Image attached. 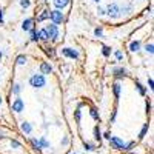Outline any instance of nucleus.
<instances>
[{"instance_id":"2eb2a0df","label":"nucleus","mask_w":154,"mask_h":154,"mask_svg":"<svg viewBox=\"0 0 154 154\" xmlns=\"http://www.w3.org/2000/svg\"><path fill=\"white\" fill-rule=\"evenodd\" d=\"M17 65H25V63H26V56H23V54H20L19 57H17Z\"/></svg>"},{"instance_id":"a211bd4d","label":"nucleus","mask_w":154,"mask_h":154,"mask_svg":"<svg viewBox=\"0 0 154 154\" xmlns=\"http://www.w3.org/2000/svg\"><path fill=\"white\" fill-rule=\"evenodd\" d=\"M146 131H148V123L143 125V128H142V131H140V136H139V137H140V139H143L145 134H146Z\"/></svg>"},{"instance_id":"6ab92c4d","label":"nucleus","mask_w":154,"mask_h":154,"mask_svg":"<svg viewBox=\"0 0 154 154\" xmlns=\"http://www.w3.org/2000/svg\"><path fill=\"white\" fill-rule=\"evenodd\" d=\"M94 137H96V140H99V142H100L102 136H100V130H99V126H96V128H94Z\"/></svg>"},{"instance_id":"b1692460","label":"nucleus","mask_w":154,"mask_h":154,"mask_svg":"<svg viewBox=\"0 0 154 154\" xmlns=\"http://www.w3.org/2000/svg\"><path fill=\"white\" fill-rule=\"evenodd\" d=\"M22 91V88H20V85L17 83V85H14V88H12V93H14V94H19Z\"/></svg>"},{"instance_id":"aec40b11","label":"nucleus","mask_w":154,"mask_h":154,"mask_svg":"<svg viewBox=\"0 0 154 154\" xmlns=\"http://www.w3.org/2000/svg\"><path fill=\"white\" fill-rule=\"evenodd\" d=\"M145 51H146V53H149V54H152V53H154V45H152V43L146 45V46H145Z\"/></svg>"},{"instance_id":"393cba45","label":"nucleus","mask_w":154,"mask_h":154,"mask_svg":"<svg viewBox=\"0 0 154 154\" xmlns=\"http://www.w3.org/2000/svg\"><path fill=\"white\" fill-rule=\"evenodd\" d=\"M102 53H103V56H109L111 54V48H108V46H103V51H102Z\"/></svg>"},{"instance_id":"4468645a","label":"nucleus","mask_w":154,"mask_h":154,"mask_svg":"<svg viewBox=\"0 0 154 154\" xmlns=\"http://www.w3.org/2000/svg\"><path fill=\"white\" fill-rule=\"evenodd\" d=\"M130 49L133 51V53L139 51V49H140V42H139V40H134V42H131V45H130Z\"/></svg>"},{"instance_id":"dca6fc26","label":"nucleus","mask_w":154,"mask_h":154,"mask_svg":"<svg viewBox=\"0 0 154 154\" xmlns=\"http://www.w3.org/2000/svg\"><path fill=\"white\" fill-rule=\"evenodd\" d=\"M48 17H49V12H48V11H43L42 14L38 16V19H37V20H38V22H43V20H46Z\"/></svg>"},{"instance_id":"f8f14e48","label":"nucleus","mask_w":154,"mask_h":154,"mask_svg":"<svg viewBox=\"0 0 154 154\" xmlns=\"http://www.w3.org/2000/svg\"><path fill=\"white\" fill-rule=\"evenodd\" d=\"M22 131H23V133H26V134H31L32 126H31L28 122H23V123H22Z\"/></svg>"},{"instance_id":"72a5a7b5","label":"nucleus","mask_w":154,"mask_h":154,"mask_svg":"<svg viewBox=\"0 0 154 154\" xmlns=\"http://www.w3.org/2000/svg\"><path fill=\"white\" fill-rule=\"evenodd\" d=\"M85 149L91 151V149H93V145H89V143H85Z\"/></svg>"},{"instance_id":"7ed1b4c3","label":"nucleus","mask_w":154,"mask_h":154,"mask_svg":"<svg viewBox=\"0 0 154 154\" xmlns=\"http://www.w3.org/2000/svg\"><path fill=\"white\" fill-rule=\"evenodd\" d=\"M49 19L53 20L54 25H59L63 22V14L60 9H54V11H49Z\"/></svg>"},{"instance_id":"e433bc0d","label":"nucleus","mask_w":154,"mask_h":154,"mask_svg":"<svg viewBox=\"0 0 154 154\" xmlns=\"http://www.w3.org/2000/svg\"><path fill=\"white\" fill-rule=\"evenodd\" d=\"M62 143H63V145H66V143H68V137L63 139V140H62Z\"/></svg>"},{"instance_id":"ea45409f","label":"nucleus","mask_w":154,"mask_h":154,"mask_svg":"<svg viewBox=\"0 0 154 154\" xmlns=\"http://www.w3.org/2000/svg\"><path fill=\"white\" fill-rule=\"evenodd\" d=\"M0 103H2V99H0Z\"/></svg>"},{"instance_id":"6e6552de","label":"nucleus","mask_w":154,"mask_h":154,"mask_svg":"<svg viewBox=\"0 0 154 154\" xmlns=\"http://www.w3.org/2000/svg\"><path fill=\"white\" fill-rule=\"evenodd\" d=\"M62 54L69 57V59H79V53H77L75 49H72V48H63L62 49Z\"/></svg>"},{"instance_id":"7c9ffc66","label":"nucleus","mask_w":154,"mask_h":154,"mask_svg":"<svg viewBox=\"0 0 154 154\" xmlns=\"http://www.w3.org/2000/svg\"><path fill=\"white\" fill-rule=\"evenodd\" d=\"M46 54L53 57V56H54V51H53V48H48V49H46Z\"/></svg>"},{"instance_id":"412c9836","label":"nucleus","mask_w":154,"mask_h":154,"mask_svg":"<svg viewBox=\"0 0 154 154\" xmlns=\"http://www.w3.org/2000/svg\"><path fill=\"white\" fill-rule=\"evenodd\" d=\"M114 72H116V75H125V74H126V71H125L123 68H117V69H114Z\"/></svg>"},{"instance_id":"f257e3e1","label":"nucleus","mask_w":154,"mask_h":154,"mask_svg":"<svg viewBox=\"0 0 154 154\" xmlns=\"http://www.w3.org/2000/svg\"><path fill=\"white\" fill-rule=\"evenodd\" d=\"M29 83H31L32 88H42V86H45V83H46L45 75L43 74H34L29 79Z\"/></svg>"},{"instance_id":"473e14b6","label":"nucleus","mask_w":154,"mask_h":154,"mask_svg":"<svg viewBox=\"0 0 154 154\" xmlns=\"http://www.w3.org/2000/svg\"><path fill=\"white\" fill-rule=\"evenodd\" d=\"M116 57H117V59L120 60V59L123 57V54H122V51H116Z\"/></svg>"},{"instance_id":"f3484780","label":"nucleus","mask_w":154,"mask_h":154,"mask_svg":"<svg viewBox=\"0 0 154 154\" xmlns=\"http://www.w3.org/2000/svg\"><path fill=\"white\" fill-rule=\"evenodd\" d=\"M114 94L119 99V96H120V85L119 83H114Z\"/></svg>"},{"instance_id":"c756f323","label":"nucleus","mask_w":154,"mask_h":154,"mask_svg":"<svg viewBox=\"0 0 154 154\" xmlns=\"http://www.w3.org/2000/svg\"><path fill=\"white\" fill-rule=\"evenodd\" d=\"M80 116H82V114H80V109H77V111H75V120H77V122H80Z\"/></svg>"},{"instance_id":"ddd939ff","label":"nucleus","mask_w":154,"mask_h":154,"mask_svg":"<svg viewBox=\"0 0 154 154\" xmlns=\"http://www.w3.org/2000/svg\"><path fill=\"white\" fill-rule=\"evenodd\" d=\"M38 38H40V40H49V35H48V32H46V29L43 28V29H40L38 31Z\"/></svg>"},{"instance_id":"f704fd0d","label":"nucleus","mask_w":154,"mask_h":154,"mask_svg":"<svg viewBox=\"0 0 154 154\" xmlns=\"http://www.w3.org/2000/svg\"><path fill=\"white\" fill-rule=\"evenodd\" d=\"M148 85H149V88H151V89L154 88V86H152V85H154V82H152V79H149V80H148Z\"/></svg>"},{"instance_id":"9b49d317","label":"nucleus","mask_w":154,"mask_h":154,"mask_svg":"<svg viewBox=\"0 0 154 154\" xmlns=\"http://www.w3.org/2000/svg\"><path fill=\"white\" fill-rule=\"evenodd\" d=\"M68 3H69V0H54V5L57 9H63Z\"/></svg>"},{"instance_id":"a878e982","label":"nucleus","mask_w":154,"mask_h":154,"mask_svg":"<svg viewBox=\"0 0 154 154\" xmlns=\"http://www.w3.org/2000/svg\"><path fill=\"white\" fill-rule=\"evenodd\" d=\"M94 34H96L97 37H102V34H103V31H102V28H96V29H94Z\"/></svg>"},{"instance_id":"cd10ccee","label":"nucleus","mask_w":154,"mask_h":154,"mask_svg":"<svg viewBox=\"0 0 154 154\" xmlns=\"http://www.w3.org/2000/svg\"><path fill=\"white\" fill-rule=\"evenodd\" d=\"M20 5H22L23 8H28L31 3H29V0H22V2H20Z\"/></svg>"},{"instance_id":"39448f33","label":"nucleus","mask_w":154,"mask_h":154,"mask_svg":"<svg viewBox=\"0 0 154 154\" xmlns=\"http://www.w3.org/2000/svg\"><path fill=\"white\" fill-rule=\"evenodd\" d=\"M31 143H32V146H34L35 149H43V148H48V146H49V143L46 142L43 137H42V139H38V140H37V139H32V140H31Z\"/></svg>"},{"instance_id":"c85d7f7f","label":"nucleus","mask_w":154,"mask_h":154,"mask_svg":"<svg viewBox=\"0 0 154 154\" xmlns=\"http://www.w3.org/2000/svg\"><path fill=\"white\" fill-rule=\"evenodd\" d=\"M11 145L14 146V148H20V146H22V145L17 142V140H11Z\"/></svg>"},{"instance_id":"20e7f679","label":"nucleus","mask_w":154,"mask_h":154,"mask_svg":"<svg viewBox=\"0 0 154 154\" xmlns=\"http://www.w3.org/2000/svg\"><path fill=\"white\" fill-rule=\"evenodd\" d=\"M45 29H46L49 38H53V40H57V37H59V28H57V25L51 23V25H48Z\"/></svg>"},{"instance_id":"bb28decb","label":"nucleus","mask_w":154,"mask_h":154,"mask_svg":"<svg viewBox=\"0 0 154 154\" xmlns=\"http://www.w3.org/2000/svg\"><path fill=\"white\" fill-rule=\"evenodd\" d=\"M137 89H139V93H140V94H142V96L145 94V88H143L142 85H140V83H137Z\"/></svg>"},{"instance_id":"58836bf2","label":"nucleus","mask_w":154,"mask_h":154,"mask_svg":"<svg viewBox=\"0 0 154 154\" xmlns=\"http://www.w3.org/2000/svg\"><path fill=\"white\" fill-rule=\"evenodd\" d=\"M2 56H3V54H2V51H0V57H2Z\"/></svg>"},{"instance_id":"2f4dec72","label":"nucleus","mask_w":154,"mask_h":154,"mask_svg":"<svg viewBox=\"0 0 154 154\" xmlns=\"http://www.w3.org/2000/svg\"><path fill=\"white\" fill-rule=\"evenodd\" d=\"M97 12H99V16H103V14H106L103 8H97Z\"/></svg>"},{"instance_id":"4be33fe9","label":"nucleus","mask_w":154,"mask_h":154,"mask_svg":"<svg viewBox=\"0 0 154 154\" xmlns=\"http://www.w3.org/2000/svg\"><path fill=\"white\" fill-rule=\"evenodd\" d=\"M31 40H38V32L31 29Z\"/></svg>"},{"instance_id":"1a4fd4ad","label":"nucleus","mask_w":154,"mask_h":154,"mask_svg":"<svg viewBox=\"0 0 154 154\" xmlns=\"http://www.w3.org/2000/svg\"><path fill=\"white\" fill-rule=\"evenodd\" d=\"M40 71H42V74H51L53 72V66H51L48 62H42L40 63Z\"/></svg>"},{"instance_id":"4c0bfd02","label":"nucleus","mask_w":154,"mask_h":154,"mask_svg":"<svg viewBox=\"0 0 154 154\" xmlns=\"http://www.w3.org/2000/svg\"><path fill=\"white\" fill-rule=\"evenodd\" d=\"M93 2H96V3H99V2H100V0H93Z\"/></svg>"},{"instance_id":"0eeeda50","label":"nucleus","mask_w":154,"mask_h":154,"mask_svg":"<svg viewBox=\"0 0 154 154\" xmlns=\"http://www.w3.org/2000/svg\"><path fill=\"white\" fill-rule=\"evenodd\" d=\"M25 109V102L20 99V97H17L14 102H12V111H16V112H22Z\"/></svg>"},{"instance_id":"5701e85b","label":"nucleus","mask_w":154,"mask_h":154,"mask_svg":"<svg viewBox=\"0 0 154 154\" xmlns=\"http://www.w3.org/2000/svg\"><path fill=\"white\" fill-rule=\"evenodd\" d=\"M91 116H93V119H96V120H99L100 117H99V112H97V109L96 108H93L91 109Z\"/></svg>"},{"instance_id":"f03ea898","label":"nucleus","mask_w":154,"mask_h":154,"mask_svg":"<svg viewBox=\"0 0 154 154\" xmlns=\"http://www.w3.org/2000/svg\"><path fill=\"white\" fill-rule=\"evenodd\" d=\"M105 12L109 16V17H119V14H120V8H119V5H116V3H109L108 6H106V9H105Z\"/></svg>"},{"instance_id":"423d86ee","label":"nucleus","mask_w":154,"mask_h":154,"mask_svg":"<svg viewBox=\"0 0 154 154\" xmlns=\"http://www.w3.org/2000/svg\"><path fill=\"white\" fill-rule=\"evenodd\" d=\"M109 143L116 149H125V142L119 137H109Z\"/></svg>"},{"instance_id":"c9c22d12","label":"nucleus","mask_w":154,"mask_h":154,"mask_svg":"<svg viewBox=\"0 0 154 154\" xmlns=\"http://www.w3.org/2000/svg\"><path fill=\"white\" fill-rule=\"evenodd\" d=\"M2 22H3V11L0 9V23H2Z\"/></svg>"},{"instance_id":"9d476101","label":"nucleus","mask_w":154,"mask_h":154,"mask_svg":"<svg viewBox=\"0 0 154 154\" xmlns=\"http://www.w3.org/2000/svg\"><path fill=\"white\" fill-rule=\"evenodd\" d=\"M32 23H34L32 19L23 20V23H22V29H23V31H31V29H32Z\"/></svg>"}]
</instances>
